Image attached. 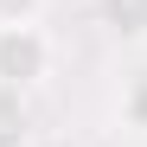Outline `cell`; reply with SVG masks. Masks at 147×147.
I'll return each instance as SVG.
<instances>
[{"label": "cell", "mask_w": 147, "mask_h": 147, "mask_svg": "<svg viewBox=\"0 0 147 147\" xmlns=\"http://www.w3.org/2000/svg\"><path fill=\"white\" fill-rule=\"evenodd\" d=\"M26 141H32L26 90H0V147H26Z\"/></svg>", "instance_id": "2"}, {"label": "cell", "mask_w": 147, "mask_h": 147, "mask_svg": "<svg viewBox=\"0 0 147 147\" xmlns=\"http://www.w3.org/2000/svg\"><path fill=\"white\" fill-rule=\"evenodd\" d=\"M45 7L51 0H0V26H32V19H45Z\"/></svg>", "instance_id": "5"}, {"label": "cell", "mask_w": 147, "mask_h": 147, "mask_svg": "<svg viewBox=\"0 0 147 147\" xmlns=\"http://www.w3.org/2000/svg\"><path fill=\"white\" fill-rule=\"evenodd\" d=\"M58 64V38L38 26H0V90H32L51 77Z\"/></svg>", "instance_id": "1"}, {"label": "cell", "mask_w": 147, "mask_h": 147, "mask_svg": "<svg viewBox=\"0 0 147 147\" xmlns=\"http://www.w3.org/2000/svg\"><path fill=\"white\" fill-rule=\"evenodd\" d=\"M115 38H147V0H96Z\"/></svg>", "instance_id": "3"}, {"label": "cell", "mask_w": 147, "mask_h": 147, "mask_svg": "<svg viewBox=\"0 0 147 147\" xmlns=\"http://www.w3.org/2000/svg\"><path fill=\"white\" fill-rule=\"evenodd\" d=\"M121 121L128 128H147V70H134L128 90H121Z\"/></svg>", "instance_id": "4"}]
</instances>
